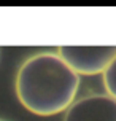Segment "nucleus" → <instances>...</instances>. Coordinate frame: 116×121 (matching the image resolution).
I'll return each mask as SVG.
<instances>
[{
	"instance_id": "obj_4",
	"label": "nucleus",
	"mask_w": 116,
	"mask_h": 121,
	"mask_svg": "<svg viewBox=\"0 0 116 121\" xmlns=\"http://www.w3.org/2000/svg\"><path fill=\"white\" fill-rule=\"evenodd\" d=\"M104 86L107 89V94L116 99V57L104 72Z\"/></svg>"
},
{
	"instance_id": "obj_5",
	"label": "nucleus",
	"mask_w": 116,
	"mask_h": 121,
	"mask_svg": "<svg viewBox=\"0 0 116 121\" xmlns=\"http://www.w3.org/2000/svg\"><path fill=\"white\" fill-rule=\"evenodd\" d=\"M0 121H3V120H0Z\"/></svg>"
},
{
	"instance_id": "obj_3",
	"label": "nucleus",
	"mask_w": 116,
	"mask_h": 121,
	"mask_svg": "<svg viewBox=\"0 0 116 121\" xmlns=\"http://www.w3.org/2000/svg\"><path fill=\"white\" fill-rule=\"evenodd\" d=\"M64 121H116V99L108 94H91L75 100Z\"/></svg>"
},
{
	"instance_id": "obj_2",
	"label": "nucleus",
	"mask_w": 116,
	"mask_h": 121,
	"mask_svg": "<svg viewBox=\"0 0 116 121\" xmlns=\"http://www.w3.org/2000/svg\"><path fill=\"white\" fill-rule=\"evenodd\" d=\"M57 54L78 75H104L116 57V46H59Z\"/></svg>"
},
{
	"instance_id": "obj_1",
	"label": "nucleus",
	"mask_w": 116,
	"mask_h": 121,
	"mask_svg": "<svg viewBox=\"0 0 116 121\" xmlns=\"http://www.w3.org/2000/svg\"><path fill=\"white\" fill-rule=\"evenodd\" d=\"M79 75L57 53L43 51L21 64L14 80V91L21 105L38 116H51L75 102Z\"/></svg>"
}]
</instances>
